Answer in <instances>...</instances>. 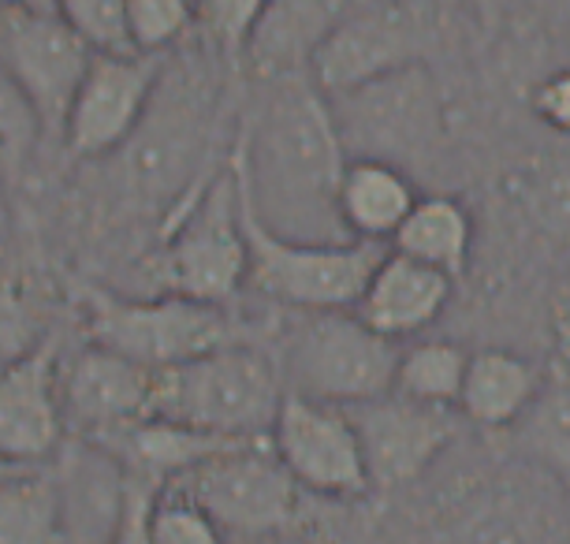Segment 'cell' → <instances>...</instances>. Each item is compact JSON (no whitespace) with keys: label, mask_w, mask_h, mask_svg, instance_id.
<instances>
[{"label":"cell","mask_w":570,"mask_h":544,"mask_svg":"<svg viewBox=\"0 0 570 544\" xmlns=\"http://www.w3.org/2000/svg\"><path fill=\"white\" fill-rule=\"evenodd\" d=\"M265 8L268 0H198L202 27L228 57L246 52V41H250L254 27L262 23Z\"/></svg>","instance_id":"4dcf8cb0"},{"label":"cell","mask_w":570,"mask_h":544,"mask_svg":"<svg viewBox=\"0 0 570 544\" xmlns=\"http://www.w3.org/2000/svg\"><path fill=\"white\" fill-rule=\"evenodd\" d=\"M325 98L347 157L411 168L429 161L444 142V98L422 60Z\"/></svg>","instance_id":"5b68a950"},{"label":"cell","mask_w":570,"mask_h":544,"mask_svg":"<svg viewBox=\"0 0 570 544\" xmlns=\"http://www.w3.org/2000/svg\"><path fill=\"white\" fill-rule=\"evenodd\" d=\"M525 206L548 231L570 239V172H537L525 187Z\"/></svg>","instance_id":"1f68e13d"},{"label":"cell","mask_w":570,"mask_h":544,"mask_svg":"<svg viewBox=\"0 0 570 544\" xmlns=\"http://www.w3.org/2000/svg\"><path fill=\"white\" fill-rule=\"evenodd\" d=\"M16 471H23V463H12V458L0 455V482H4V477H12Z\"/></svg>","instance_id":"f35d334b"},{"label":"cell","mask_w":570,"mask_h":544,"mask_svg":"<svg viewBox=\"0 0 570 544\" xmlns=\"http://www.w3.org/2000/svg\"><path fill=\"white\" fill-rule=\"evenodd\" d=\"M417 198L422 195L406 168L376 157H347L340 179V220L351 239L392 243Z\"/></svg>","instance_id":"d6986e66"},{"label":"cell","mask_w":570,"mask_h":544,"mask_svg":"<svg viewBox=\"0 0 570 544\" xmlns=\"http://www.w3.org/2000/svg\"><path fill=\"white\" fill-rule=\"evenodd\" d=\"M57 12L94 52H135L127 34V0H57Z\"/></svg>","instance_id":"f1b7e54d"},{"label":"cell","mask_w":570,"mask_h":544,"mask_svg":"<svg viewBox=\"0 0 570 544\" xmlns=\"http://www.w3.org/2000/svg\"><path fill=\"white\" fill-rule=\"evenodd\" d=\"M165 60L157 52H94L63 120V146L75 161L112 157L142 120Z\"/></svg>","instance_id":"8fae6325"},{"label":"cell","mask_w":570,"mask_h":544,"mask_svg":"<svg viewBox=\"0 0 570 544\" xmlns=\"http://www.w3.org/2000/svg\"><path fill=\"white\" fill-rule=\"evenodd\" d=\"M46 138L49 131L38 105L0 63V176H4V184H23Z\"/></svg>","instance_id":"484cf974"},{"label":"cell","mask_w":570,"mask_h":544,"mask_svg":"<svg viewBox=\"0 0 570 544\" xmlns=\"http://www.w3.org/2000/svg\"><path fill=\"white\" fill-rule=\"evenodd\" d=\"M160 280L168 291L228 306L246 284V236L232 161L168 212Z\"/></svg>","instance_id":"52a82bcc"},{"label":"cell","mask_w":570,"mask_h":544,"mask_svg":"<svg viewBox=\"0 0 570 544\" xmlns=\"http://www.w3.org/2000/svg\"><path fill=\"white\" fill-rule=\"evenodd\" d=\"M146 541L149 544H217L224 537H220L217 522L209 518V511L183 485L168 482L160 488V496L154 500V511H149Z\"/></svg>","instance_id":"4316f807"},{"label":"cell","mask_w":570,"mask_h":544,"mask_svg":"<svg viewBox=\"0 0 570 544\" xmlns=\"http://www.w3.org/2000/svg\"><path fill=\"white\" fill-rule=\"evenodd\" d=\"M0 8H19V12H57V0H0Z\"/></svg>","instance_id":"d590c367"},{"label":"cell","mask_w":570,"mask_h":544,"mask_svg":"<svg viewBox=\"0 0 570 544\" xmlns=\"http://www.w3.org/2000/svg\"><path fill=\"white\" fill-rule=\"evenodd\" d=\"M90 60L94 49L60 12L0 8V63L38 105L49 138H60Z\"/></svg>","instance_id":"7c38bea8"},{"label":"cell","mask_w":570,"mask_h":544,"mask_svg":"<svg viewBox=\"0 0 570 544\" xmlns=\"http://www.w3.org/2000/svg\"><path fill=\"white\" fill-rule=\"evenodd\" d=\"M451 291H455V276L440 273L411 254L384 250L351 309L381 336L406 339L440 322Z\"/></svg>","instance_id":"ac0fdd59"},{"label":"cell","mask_w":570,"mask_h":544,"mask_svg":"<svg viewBox=\"0 0 570 544\" xmlns=\"http://www.w3.org/2000/svg\"><path fill=\"white\" fill-rule=\"evenodd\" d=\"M533 4H541V8H548V12H559V16L570 12V0H533Z\"/></svg>","instance_id":"74e56055"},{"label":"cell","mask_w":570,"mask_h":544,"mask_svg":"<svg viewBox=\"0 0 570 544\" xmlns=\"http://www.w3.org/2000/svg\"><path fill=\"white\" fill-rule=\"evenodd\" d=\"M60 541V496L52 471L23 466L0 482V544Z\"/></svg>","instance_id":"603a6c76"},{"label":"cell","mask_w":570,"mask_h":544,"mask_svg":"<svg viewBox=\"0 0 570 544\" xmlns=\"http://www.w3.org/2000/svg\"><path fill=\"white\" fill-rule=\"evenodd\" d=\"M41 344V322L12 273L0 269V366Z\"/></svg>","instance_id":"f546056e"},{"label":"cell","mask_w":570,"mask_h":544,"mask_svg":"<svg viewBox=\"0 0 570 544\" xmlns=\"http://www.w3.org/2000/svg\"><path fill=\"white\" fill-rule=\"evenodd\" d=\"M541 369L514 350L485 347L466 362L459 392V414L478 429H514L541 392Z\"/></svg>","instance_id":"ffe728a7"},{"label":"cell","mask_w":570,"mask_h":544,"mask_svg":"<svg viewBox=\"0 0 570 544\" xmlns=\"http://www.w3.org/2000/svg\"><path fill=\"white\" fill-rule=\"evenodd\" d=\"M336 19L332 0H268L262 23L246 41V57L262 79L309 75V60Z\"/></svg>","instance_id":"44dd1931"},{"label":"cell","mask_w":570,"mask_h":544,"mask_svg":"<svg viewBox=\"0 0 570 544\" xmlns=\"http://www.w3.org/2000/svg\"><path fill=\"white\" fill-rule=\"evenodd\" d=\"M284 396L287 384L279 362L232 339L206 355L154 369L149 414L224 441H246L273 433Z\"/></svg>","instance_id":"7a4b0ae2"},{"label":"cell","mask_w":570,"mask_h":544,"mask_svg":"<svg viewBox=\"0 0 570 544\" xmlns=\"http://www.w3.org/2000/svg\"><path fill=\"white\" fill-rule=\"evenodd\" d=\"M12 231H16V212H12V198H8V184L0 176V254L12 243Z\"/></svg>","instance_id":"e575fe53"},{"label":"cell","mask_w":570,"mask_h":544,"mask_svg":"<svg viewBox=\"0 0 570 544\" xmlns=\"http://www.w3.org/2000/svg\"><path fill=\"white\" fill-rule=\"evenodd\" d=\"M195 0H127V34L135 52H168L195 27Z\"/></svg>","instance_id":"83f0119b"},{"label":"cell","mask_w":570,"mask_h":544,"mask_svg":"<svg viewBox=\"0 0 570 544\" xmlns=\"http://www.w3.org/2000/svg\"><path fill=\"white\" fill-rule=\"evenodd\" d=\"M213 135V93L195 68L160 71L142 120L116 149L124 190L142 209H176L206 184L198 176Z\"/></svg>","instance_id":"3957f363"},{"label":"cell","mask_w":570,"mask_h":544,"mask_svg":"<svg viewBox=\"0 0 570 544\" xmlns=\"http://www.w3.org/2000/svg\"><path fill=\"white\" fill-rule=\"evenodd\" d=\"M552 325H556V347H559V355H563V362L570 366V280H567L563 291H559Z\"/></svg>","instance_id":"836d02e7"},{"label":"cell","mask_w":570,"mask_h":544,"mask_svg":"<svg viewBox=\"0 0 570 544\" xmlns=\"http://www.w3.org/2000/svg\"><path fill=\"white\" fill-rule=\"evenodd\" d=\"M470 355L448 339H425L400 350L395 362V392L433 407H459L462 377H466Z\"/></svg>","instance_id":"cb8c5ba5"},{"label":"cell","mask_w":570,"mask_h":544,"mask_svg":"<svg viewBox=\"0 0 570 544\" xmlns=\"http://www.w3.org/2000/svg\"><path fill=\"white\" fill-rule=\"evenodd\" d=\"M265 82L268 90L246 116L228 154L243 198L276 236L306 243L351 239L340 220L347 149L325 90L309 75Z\"/></svg>","instance_id":"6da1fadb"},{"label":"cell","mask_w":570,"mask_h":544,"mask_svg":"<svg viewBox=\"0 0 570 544\" xmlns=\"http://www.w3.org/2000/svg\"><path fill=\"white\" fill-rule=\"evenodd\" d=\"M171 482L209 511L220 537H268L287 530L303 493L268 436L224 444Z\"/></svg>","instance_id":"9c48e42d"},{"label":"cell","mask_w":570,"mask_h":544,"mask_svg":"<svg viewBox=\"0 0 570 544\" xmlns=\"http://www.w3.org/2000/svg\"><path fill=\"white\" fill-rule=\"evenodd\" d=\"M473 8H478V12H481V16H485V19H489V23H492V19H497V16H500L503 0H473Z\"/></svg>","instance_id":"8d00e7d4"},{"label":"cell","mask_w":570,"mask_h":544,"mask_svg":"<svg viewBox=\"0 0 570 544\" xmlns=\"http://www.w3.org/2000/svg\"><path fill=\"white\" fill-rule=\"evenodd\" d=\"M63 399L57 350L46 339L0 366V455L38 466L63 444Z\"/></svg>","instance_id":"9a60e30c"},{"label":"cell","mask_w":570,"mask_h":544,"mask_svg":"<svg viewBox=\"0 0 570 544\" xmlns=\"http://www.w3.org/2000/svg\"><path fill=\"white\" fill-rule=\"evenodd\" d=\"M422 60L417 57V34L406 12L381 8V12L340 16L321 38L309 60V79L325 93H340L362 82L389 75L395 68Z\"/></svg>","instance_id":"e0dca14e"},{"label":"cell","mask_w":570,"mask_h":544,"mask_svg":"<svg viewBox=\"0 0 570 544\" xmlns=\"http://www.w3.org/2000/svg\"><path fill=\"white\" fill-rule=\"evenodd\" d=\"M298 314L303 317L287 328L276 358L287 392L354 407L395 388L400 339L381 336L351 306Z\"/></svg>","instance_id":"277c9868"},{"label":"cell","mask_w":570,"mask_h":544,"mask_svg":"<svg viewBox=\"0 0 570 544\" xmlns=\"http://www.w3.org/2000/svg\"><path fill=\"white\" fill-rule=\"evenodd\" d=\"M52 482L60 496V541H120L127 515V466L109 444L79 436L60 447Z\"/></svg>","instance_id":"2e32d148"},{"label":"cell","mask_w":570,"mask_h":544,"mask_svg":"<svg viewBox=\"0 0 570 544\" xmlns=\"http://www.w3.org/2000/svg\"><path fill=\"white\" fill-rule=\"evenodd\" d=\"M514 429H522V444L533 463H541L570 496V373L541 384L533 407Z\"/></svg>","instance_id":"d4e9b609"},{"label":"cell","mask_w":570,"mask_h":544,"mask_svg":"<svg viewBox=\"0 0 570 544\" xmlns=\"http://www.w3.org/2000/svg\"><path fill=\"white\" fill-rule=\"evenodd\" d=\"M86 336L90 344L120 350L149 369H160L232 344L235 325L224 303H202V298L179 291L127 298L90 287L86 291Z\"/></svg>","instance_id":"ba28073f"},{"label":"cell","mask_w":570,"mask_h":544,"mask_svg":"<svg viewBox=\"0 0 570 544\" xmlns=\"http://www.w3.org/2000/svg\"><path fill=\"white\" fill-rule=\"evenodd\" d=\"M268 441L306 493L358 500L373 488L370 474H365L358 429H354L347 407L287 392Z\"/></svg>","instance_id":"30bf717a"},{"label":"cell","mask_w":570,"mask_h":544,"mask_svg":"<svg viewBox=\"0 0 570 544\" xmlns=\"http://www.w3.org/2000/svg\"><path fill=\"white\" fill-rule=\"evenodd\" d=\"M149 392L154 369L101 344H86L68 366H60L63 418L90 441L146 418Z\"/></svg>","instance_id":"5bb4252c"},{"label":"cell","mask_w":570,"mask_h":544,"mask_svg":"<svg viewBox=\"0 0 570 544\" xmlns=\"http://www.w3.org/2000/svg\"><path fill=\"white\" fill-rule=\"evenodd\" d=\"M530 109L548 131L570 135V71H552L530 90Z\"/></svg>","instance_id":"d6a6232c"},{"label":"cell","mask_w":570,"mask_h":544,"mask_svg":"<svg viewBox=\"0 0 570 544\" xmlns=\"http://www.w3.org/2000/svg\"><path fill=\"white\" fill-rule=\"evenodd\" d=\"M351 418L358 429L365 474L373 488L414 485L455 441V407H433L400 392H384L376 399L354 403Z\"/></svg>","instance_id":"4fadbf2b"},{"label":"cell","mask_w":570,"mask_h":544,"mask_svg":"<svg viewBox=\"0 0 570 544\" xmlns=\"http://www.w3.org/2000/svg\"><path fill=\"white\" fill-rule=\"evenodd\" d=\"M235 172V168H232ZM239 184V179H235ZM239 217L246 236V284L287 309H343L354 306L381 261L384 243L343 239L306 243L268 231L239 190Z\"/></svg>","instance_id":"8992f818"},{"label":"cell","mask_w":570,"mask_h":544,"mask_svg":"<svg viewBox=\"0 0 570 544\" xmlns=\"http://www.w3.org/2000/svg\"><path fill=\"white\" fill-rule=\"evenodd\" d=\"M392 250L411 254V258L459 280L473 250V212L451 195L417 198L400 231L392 236Z\"/></svg>","instance_id":"7402d4cb"}]
</instances>
